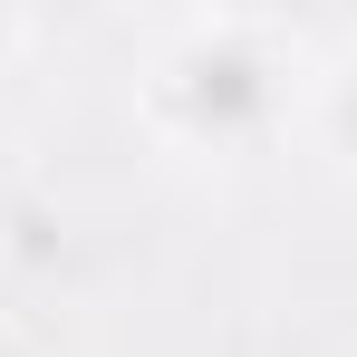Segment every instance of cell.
<instances>
[{
	"label": "cell",
	"instance_id": "3957f363",
	"mask_svg": "<svg viewBox=\"0 0 357 357\" xmlns=\"http://www.w3.org/2000/svg\"><path fill=\"white\" fill-rule=\"evenodd\" d=\"M20 39H29V20H10V10H0V59H10Z\"/></svg>",
	"mask_w": 357,
	"mask_h": 357
},
{
	"label": "cell",
	"instance_id": "7a4b0ae2",
	"mask_svg": "<svg viewBox=\"0 0 357 357\" xmlns=\"http://www.w3.org/2000/svg\"><path fill=\"white\" fill-rule=\"evenodd\" d=\"M328 135H338V155H357V68L328 77Z\"/></svg>",
	"mask_w": 357,
	"mask_h": 357
},
{
	"label": "cell",
	"instance_id": "6da1fadb",
	"mask_svg": "<svg viewBox=\"0 0 357 357\" xmlns=\"http://www.w3.org/2000/svg\"><path fill=\"white\" fill-rule=\"evenodd\" d=\"M290 77H299V49L271 20H183L155 68L183 145H261L290 107Z\"/></svg>",
	"mask_w": 357,
	"mask_h": 357
}]
</instances>
